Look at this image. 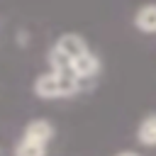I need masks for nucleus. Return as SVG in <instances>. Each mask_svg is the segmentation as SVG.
<instances>
[{"mask_svg": "<svg viewBox=\"0 0 156 156\" xmlns=\"http://www.w3.org/2000/svg\"><path fill=\"white\" fill-rule=\"evenodd\" d=\"M80 90L78 76H58V73H44L34 80V95L41 100L54 98H68Z\"/></svg>", "mask_w": 156, "mask_h": 156, "instance_id": "obj_1", "label": "nucleus"}, {"mask_svg": "<svg viewBox=\"0 0 156 156\" xmlns=\"http://www.w3.org/2000/svg\"><path fill=\"white\" fill-rule=\"evenodd\" d=\"M58 51H63L68 58H80L83 54H88L90 49H88V44H85V39L80 37V34H76V32H66V34H61L58 39H56V44H54Z\"/></svg>", "mask_w": 156, "mask_h": 156, "instance_id": "obj_2", "label": "nucleus"}, {"mask_svg": "<svg viewBox=\"0 0 156 156\" xmlns=\"http://www.w3.org/2000/svg\"><path fill=\"white\" fill-rule=\"evenodd\" d=\"M73 71H76L78 83H80V90H83V80H93L100 73V58L93 51H88V54H83L80 58L73 61Z\"/></svg>", "mask_w": 156, "mask_h": 156, "instance_id": "obj_3", "label": "nucleus"}, {"mask_svg": "<svg viewBox=\"0 0 156 156\" xmlns=\"http://www.w3.org/2000/svg\"><path fill=\"white\" fill-rule=\"evenodd\" d=\"M22 139L27 141H37V144H49L54 139V124L46 122V119H34L24 127L22 132Z\"/></svg>", "mask_w": 156, "mask_h": 156, "instance_id": "obj_4", "label": "nucleus"}, {"mask_svg": "<svg viewBox=\"0 0 156 156\" xmlns=\"http://www.w3.org/2000/svg\"><path fill=\"white\" fill-rule=\"evenodd\" d=\"M134 24L144 34H156V5L154 2L141 5L136 10V15H134Z\"/></svg>", "mask_w": 156, "mask_h": 156, "instance_id": "obj_5", "label": "nucleus"}, {"mask_svg": "<svg viewBox=\"0 0 156 156\" xmlns=\"http://www.w3.org/2000/svg\"><path fill=\"white\" fill-rule=\"evenodd\" d=\"M49 66H51V73H58V76H76L73 71V58H68L63 51H58L56 46H51L49 51Z\"/></svg>", "mask_w": 156, "mask_h": 156, "instance_id": "obj_6", "label": "nucleus"}, {"mask_svg": "<svg viewBox=\"0 0 156 156\" xmlns=\"http://www.w3.org/2000/svg\"><path fill=\"white\" fill-rule=\"evenodd\" d=\"M136 139L144 146H156V115H146L136 127Z\"/></svg>", "mask_w": 156, "mask_h": 156, "instance_id": "obj_7", "label": "nucleus"}, {"mask_svg": "<svg viewBox=\"0 0 156 156\" xmlns=\"http://www.w3.org/2000/svg\"><path fill=\"white\" fill-rule=\"evenodd\" d=\"M15 156H46V144L20 139L17 146H15Z\"/></svg>", "mask_w": 156, "mask_h": 156, "instance_id": "obj_8", "label": "nucleus"}, {"mask_svg": "<svg viewBox=\"0 0 156 156\" xmlns=\"http://www.w3.org/2000/svg\"><path fill=\"white\" fill-rule=\"evenodd\" d=\"M115 156H141V154H136V151H129V149H127V151H119V154H115Z\"/></svg>", "mask_w": 156, "mask_h": 156, "instance_id": "obj_9", "label": "nucleus"}]
</instances>
